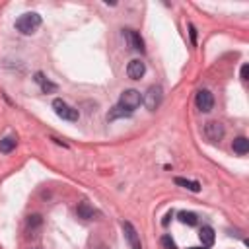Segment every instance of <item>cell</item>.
Segmentation results:
<instances>
[{"label":"cell","instance_id":"1","mask_svg":"<svg viewBox=\"0 0 249 249\" xmlns=\"http://www.w3.org/2000/svg\"><path fill=\"white\" fill-rule=\"evenodd\" d=\"M39 25H41V16L35 14V12H27V14L19 16V18L16 19V29H18L19 33H23V35L35 33V31L39 29Z\"/></svg>","mask_w":249,"mask_h":249},{"label":"cell","instance_id":"2","mask_svg":"<svg viewBox=\"0 0 249 249\" xmlns=\"http://www.w3.org/2000/svg\"><path fill=\"white\" fill-rule=\"evenodd\" d=\"M140 103H142V95L138 89H124L119 97V107H123L128 113H132Z\"/></svg>","mask_w":249,"mask_h":249},{"label":"cell","instance_id":"3","mask_svg":"<svg viewBox=\"0 0 249 249\" xmlns=\"http://www.w3.org/2000/svg\"><path fill=\"white\" fill-rule=\"evenodd\" d=\"M53 109H54V113L60 117V119H64V121H78V117H80V113H78V109H74V107H70L66 101H62V99H54L53 101Z\"/></svg>","mask_w":249,"mask_h":249},{"label":"cell","instance_id":"4","mask_svg":"<svg viewBox=\"0 0 249 249\" xmlns=\"http://www.w3.org/2000/svg\"><path fill=\"white\" fill-rule=\"evenodd\" d=\"M161 99H163V93H161V88L160 86H150L142 97L144 105L150 109V111H156L160 105H161Z\"/></svg>","mask_w":249,"mask_h":249},{"label":"cell","instance_id":"5","mask_svg":"<svg viewBox=\"0 0 249 249\" xmlns=\"http://www.w3.org/2000/svg\"><path fill=\"white\" fill-rule=\"evenodd\" d=\"M224 124L218 123V121H208L204 124V136L210 140V142H220L224 138Z\"/></svg>","mask_w":249,"mask_h":249},{"label":"cell","instance_id":"6","mask_svg":"<svg viewBox=\"0 0 249 249\" xmlns=\"http://www.w3.org/2000/svg\"><path fill=\"white\" fill-rule=\"evenodd\" d=\"M195 103H196V107L202 113H208L214 107V97H212V93L208 89H198L196 91V97H195Z\"/></svg>","mask_w":249,"mask_h":249},{"label":"cell","instance_id":"7","mask_svg":"<svg viewBox=\"0 0 249 249\" xmlns=\"http://www.w3.org/2000/svg\"><path fill=\"white\" fill-rule=\"evenodd\" d=\"M123 230H124V237H126V243L130 245V249H142V243H140V237H138V231L134 230V226L130 222H123Z\"/></svg>","mask_w":249,"mask_h":249},{"label":"cell","instance_id":"8","mask_svg":"<svg viewBox=\"0 0 249 249\" xmlns=\"http://www.w3.org/2000/svg\"><path fill=\"white\" fill-rule=\"evenodd\" d=\"M144 72H146V66H144V62L140 58H132L128 62V66H126V74L132 80H140L144 76Z\"/></svg>","mask_w":249,"mask_h":249},{"label":"cell","instance_id":"9","mask_svg":"<svg viewBox=\"0 0 249 249\" xmlns=\"http://www.w3.org/2000/svg\"><path fill=\"white\" fill-rule=\"evenodd\" d=\"M124 35H126V39H128V45L134 49V51H144V41H142V37H140V33H136L134 29H124Z\"/></svg>","mask_w":249,"mask_h":249},{"label":"cell","instance_id":"10","mask_svg":"<svg viewBox=\"0 0 249 249\" xmlns=\"http://www.w3.org/2000/svg\"><path fill=\"white\" fill-rule=\"evenodd\" d=\"M198 237H200V241H202V247H212V243H214V239H216L214 230H212L210 226H202Z\"/></svg>","mask_w":249,"mask_h":249},{"label":"cell","instance_id":"11","mask_svg":"<svg viewBox=\"0 0 249 249\" xmlns=\"http://www.w3.org/2000/svg\"><path fill=\"white\" fill-rule=\"evenodd\" d=\"M231 148H233V152H235L237 156H245V154L249 152V140H247L245 136H237V138L231 142Z\"/></svg>","mask_w":249,"mask_h":249},{"label":"cell","instance_id":"12","mask_svg":"<svg viewBox=\"0 0 249 249\" xmlns=\"http://www.w3.org/2000/svg\"><path fill=\"white\" fill-rule=\"evenodd\" d=\"M173 181H175V185H181V187H185V189H189L193 193L200 191V183L198 181H191V179H183V177H175Z\"/></svg>","mask_w":249,"mask_h":249},{"label":"cell","instance_id":"13","mask_svg":"<svg viewBox=\"0 0 249 249\" xmlns=\"http://www.w3.org/2000/svg\"><path fill=\"white\" fill-rule=\"evenodd\" d=\"M35 82L41 86V89H43V91H54V89H56V86H54L53 82H49L41 72H37V74H35Z\"/></svg>","mask_w":249,"mask_h":249},{"label":"cell","instance_id":"14","mask_svg":"<svg viewBox=\"0 0 249 249\" xmlns=\"http://www.w3.org/2000/svg\"><path fill=\"white\" fill-rule=\"evenodd\" d=\"M76 212H78V216H80V218H84V220L93 218V208H89V204H88V202H80V204H78V208H76Z\"/></svg>","mask_w":249,"mask_h":249},{"label":"cell","instance_id":"15","mask_svg":"<svg viewBox=\"0 0 249 249\" xmlns=\"http://www.w3.org/2000/svg\"><path fill=\"white\" fill-rule=\"evenodd\" d=\"M121 117H130V113L128 111H124L123 107H113L109 113H107V121H115V119H121Z\"/></svg>","mask_w":249,"mask_h":249},{"label":"cell","instance_id":"16","mask_svg":"<svg viewBox=\"0 0 249 249\" xmlns=\"http://www.w3.org/2000/svg\"><path fill=\"white\" fill-rule=\"evenodd\" d=\"M179 220L187 226H196L198 224V218L195 212H179Z\"/></svg>","mask_w":249,"mask_h":249},{"label":"cell","instance_id":"17","mask_svg":"<svg viewBox=\"0 0 249 249\" xmlns=\"http://www.w3.org/2000/svg\"><path fill=\"white\" fill-rule=\"evenodd\" d=\"M14 148H16V138H12V136H6V138H2V140H0V152H4V154H10Z\"/></svg>","mask_w":249,"mask_h":249},{"label":"cell","instance_id":"18","mask_svg":"<svg viewBox=\"0 0 249 249\" xmlns=\"http://www.w3.org/2000/svg\"><path fill=\"white\" fill-rule=\"evenodd\" d=\"M161 245L165 247V249H177V245H175V241L169 237V235H161Z\"/></svg>","mask_w":249,"mask_h":249},{"label":"cell","instance_id":"19","mask_svg":"<svg viewBox=\"0 0 249 249\" xmlns=\"http://www.w3.org/2000/svg\"><path fill=\"white\" fill-rule=\"evenodd\" d=\"M39 224H41V216L39 214L29 216V226H39Z\"/></svg>","mask_w":249,"mask_h":249},{"label":"cell","instance_id":"20","mask_svg":"<svg viewBox=\"0 0 249 249\" xmlns=\"http://www.w3.org/2000/svg\"><path fill=\"white\" fill-rule=\"evenodd\" d=\"M247 76H249V64H243L241 66V80H247Z\"/></svg>","mask_w":249,"mask_h":249},{"label":"cell","instance_id":"21","mask_svg":"<svg viewBox=\"0 0 249 249\" xmlns=\"http://www.w3.org/2000/svg\"><path fill=\"white\" fill-rule=\"evenodd\" d=\"M189 249H208V247H189Z\"/></svg>","mask_w":249,"mask_h":249}]
</instances>
